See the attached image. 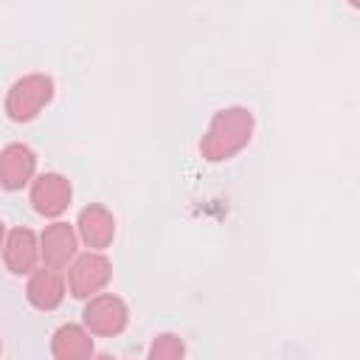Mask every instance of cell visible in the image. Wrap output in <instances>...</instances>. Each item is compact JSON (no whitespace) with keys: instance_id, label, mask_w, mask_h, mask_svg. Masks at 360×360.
Masks as SVG:
<instances>
[{"instance_id":"1","label":"cell","mask_w":360,"mask_h":360,"mask_svg":"<svg viewBox=\"0 0 360 360\" xmlns=\"http://www.w3.org/2000/svg\"><path fill=\"white\" fill-rule=\"evenodd\" d=\"M253 138V112L248 107H225L214 112L202 141H200V155L208 163H222L242 152Z\"/></svg>"},{"instance_id":"2","label":"cell","mask_w":360,"mask_h":360,"mask_svg":"<svg viewBox=\"0 0 360 360\" xmlns=\"http://www.w3.org/2000/svg\"><path fill=\"white\" fill-rule=\"evenodd\" d=\"M53 98V79L45 73H28L17 79L6 93V115L17 124L34 121Z\"/></svg>"},{"instance_id":"3","label":"cell","mask_w":360,"mask_h":360,"mask_svg":"<svg viewBox=\"0 0 360 360\" xmlns=\"http://www.w3.org/2000/svg\"><path fill=\"white\" fill-rule=\"evenodd\" d=\"M112 278V264L101 250H87L82 256H73L70 267H68V292L73 298L87 301L90 295L101 292Z\"/></svg>"},{"instance_id":"4","label":"cell","mask_w":360,"mask_h":360,"mask_svg":"<svg viewBox=\"0 0 360 360\" xmlns=\"http://www.w3.org/2000/svg\"><path fill=\"white\" fill-rule=\"evenodd\" d=\"M82 321H84V329L96 338H115L127 329V321H129V309L127 304L112 295V292H96L87 298L84 309H82Z\"/></svg>"},{"instance_id":"5","label":"cell","mask_w":360,"mask_h":360,"mask_svg":"<svg viewBox=\"0 0 360 360\" xmlns=\"http://www.w3.org/2000/svg\"><path fill=\"white\" fill-rule=\"evenodd\" d=\"M70 197H73L70 180L59 172H45L31 180V205L42 217H53V219L62 217L70 205Z\"/></svg>"},{"instance_id":"6","label":"cell","mask_w":360,"mask_h":360,"mask_svg":"<svg viewBox=\"0 0 360 360\" xmlns=\"http://www.w3.org/2000/svg\"><path fill=\"white\" fill-rule=\"evenodd\" d=\"M76 248H79V233L73 231V225H68L62 219L45 225V231L39 233V259L48 267L65 270L73 262Z\"/></svg>"},{"instance_id":"7","label":"cell","mask_w":360,"mask_h":360,"mask_svg":"<svg viewBox=\"0 0 360 360\" xmlns=\"http://www.w3.org/2000/svg\"><path fill=\"white\" fill-rule=\"evenodd\" d=\"M65 290H68L65 276H62V270H56V267L42 264V267H34V270L28 273L25 298H28L31 307H37V309H42V312L56 309V307L62 304V298H65Z\"/></svg>"},{"instance_id":"8","label":"cell","mask_w":360,"mask_h":360,"mask_svg":"<svg viewBox=\"0 0 360 360\" xmlns=\"http://www.w3.org/2000/svg\"><path fill=\"white\" fill-rule=\"evenodd\" d=\"M37 172V155L25 143H8L0 149V188L20 191L34 180Z\"/></svg>"},{"instance_id":"9","label":"cell","mask_w":360,"mask_h":360,"mask_svg":"<svg viewBox=\"0 0 360 360\" xmlns=\"http://www.w3.org/2000/svg\"><path fill=\"white\" fill-rule=\"evenodd\" d=\"M79 239L90 248V250H104L112 245L115 236V217L110 214V208H104L101 202H90L82 208L79 222H76Z\"/></svg>"},{"instance_id":"10","label":"cell","mask_w":360,"mask_h":360,"mask_svg":"<svg viewBox=\"0 0 360 360\" xmlns=\"http://www.w3.org/2000/svg\"><path fill=\"white\" fill-rule=\"evenodd\" d=\"M3 262L14 276H28L39 262V239L31 228H14L3 242Z\"/></svg>"},{"instance_id":"11","label":"cell","mask_w":360,"mask_h":360,"mask_svg":"<svg viewBox=\"0 0 360 360\" xmlns=\"http://www.w3.org/2000/svg\"><path fill=\"white\" fill-rule=\"evenodd\" d=\"M93 352H96L93 338L79 323H65L51 338V354L56 360H82V357H90Z\"/></svg>"},{"instance_id":"12","label":"cell","mask_w":360,"mask_h":360,"mask_svg":"<svg viewBox=\"0 0 360 360\" xmlns=\"http://www.w3.org/2000/svg\"><path fill=\"white\" fill-rule=\"evenodd\" d=\"M183 354H186V346H183V340H180L177 335H172V332L158 335V338L152 340V346H149V357H152V360H177V357H183Z\"/></svg>"},{"instance_id":"13","label":"cell","mask_w":360,"mask_h":360,"mask_svg":"<svg viewBox=\"0 0 360 360\" xmlns=\"http://www.w3.org/2000/svg\"><path fill=\"white\" fill-rule=\"evenodd\" d=\"M3 242H6V228H3V222H0V253H3Z\"/></svg>"},{"instance_id":"14","label":"cell","mask_w":360,"mask_h":360,"mask_svg":"<svg viewBox=\"0 0 360 360\" xmlns=\"http://www.w3.org/2000/svg\"><path fill=\"white\" fill-rule=\"evenodd\" d=\"M349 6H352V8H357V6H360V0H349Z\"/></svg>"},{"instance_id":"15","label":"cell","mask_w":360,"mask_h":360,"mask_svg":"<svg viewBox=\"0 0 360 360\" xmlns=\"http://www.w3.org/2000/svg\"><path fill=\"white\" fill-rule=\"evenodd\" d=\"M0 349H3V346H0Z\"/></svg>"}]
</instances>
